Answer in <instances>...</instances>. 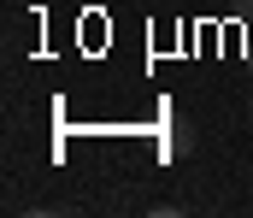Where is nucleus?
Returning a JSON list of instances; mask_svg holds the SVG:
<instances>
[{
	"label": "nucleus",
	"mask_w": 253,
	"mask_h": 218,
	"mask_svg": "<svg viewBox=\"0 0 253 218\" xmlns=\"http://www.w3.org/2000/svg\"><path fill=\"white\" fill-rule=\"evenodd\" d=\"M194 147V136H189V124H177V130H171V153H189Z\"/></svg>",
	"instance_id": "obj_1"
},
{
	"label": "nucleus",
	"mask_w": 253,
	"mask_h": 218,
	"mask_svg": "<svg viewBox=\"0 0 253 218\" xmlns=\"http://www.w3.org/2000/svg\"><path fill=\"white\" fill-rule=\"evenodd\" d=\"M236 18H242V24H253V0H236Z\"/></svg>",
	"instance_id": "obj_2"
},
{
	"label": "nucleus",
	"mask_w": 253,
	"mask_h": 218,
	"mask_svg": "<svg viewBox=\"0 0 253 218\" xmlns=\"http://www.w3.org/2000/svg\"><path fill=\"white\" fill-rule=\"evenodd\" d=\"M248 71H253V36H248Z\"/></svg>",
	"instance_id": "obj_3"
},
{
	"label": "nucleus",
	"mask_w": 253,
	"mask_h": 218,
	"mask_svg": "<svg viewBox=\"0 0 253 218\" xmlns=\"http://www.w3.org/2000/svg\"><path fill=\"white\" fill-rule=\"evenodd\" d=\"M248 118H253V100H248Z\"/></svg>",
	"instance_id": "obj_4"
}]
</instances>
